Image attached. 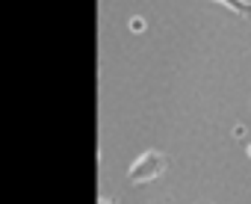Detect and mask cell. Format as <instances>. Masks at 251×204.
<instances>
[{
  "label": "cell",
  "mask_w": 251,
  "mask_h": 204,
  "mask_svg": "<svg viewBox=\"0 0 251 204\" xmlns=\"http://www.w3.org/2000/svg\"><path fill=\"white\" fill-rule=\"evenodd\" d=\"M166 166H169V160H166L160 151H145V154L130 166L127 178H130V183H145V180H151V178L163 175V172H166Z\"/></svg>",
  "instance_id": "obj_1"
},
{
  "label": "cell",
  "mask_w": 251,
  "mask_h": 204,
  "mask_svg": "<svg viewBox=\"0 0 251 204\" xmlns=\"http://www.w3.org/2000/svg\"><path fill=\"white\" fill-rule=\"evenodd\" d=\"M222 3L227 6V9H233V12H239V15H251V3H245V0H222Z\"/></svg>",
  "instance_id": "obj_2"
},
{
  "label": "cell",
  "mask_w": 251,
  "mask_h": 204,
  "mask_svg": "<svg viewBox=\"0 0 251 204\" xmlns=\"http://www.w3.org/2000/svg\"><path fill=\"white\" fill-rule=\"evenodd\" d=\"M100 204H112V201H109V198H100Z\"/></svg>",
  "instance_id": "obj_3"
}]
</instances>
